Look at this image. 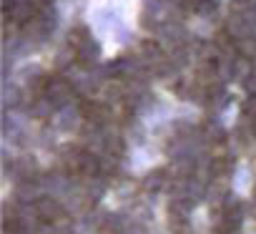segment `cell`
Segmentation results:
<instances>
[{
	"mask_svg": "<svg viewBox=\"0 0 256 234\" xmlns=\"http://www.w3.org/2000/svg\"><path fill=\"white\" fill-rule=\"evenodd\" d=\"M48 101L50 103H60L70 96V83L66 78H50V86H48Z\"/></svg>",
	"mask_w": 256,
	"mask_h": 234,
	"instance_id": "6da1fadb",
	"label": "cell"
},
{
	"mask_svg": "<svg viewBox=\"0 0 256 234\" xmlns=\"http://www.w3.org/2000/svg\"><path fill=\"white\" fill-rule=\"evenodd\" d=\"M36 209H38V219H40V221H48V224L60 216V206H58L53 199H48V196L40 199V201L36 204Z\"/></svg>",
	"mask_w": 256,
	"mask_h": 234,
	"instance_id": "7a4b0ae2",
	"label": "cell"
},
{
	"mask_svg": "<svg viewBox=\"0 0 256 234\" xmlns=\"http://www.w3.org/2000/svg\"><path fill=\"white\" fill-rule=\"evenodd\" d=\"M231 156H218V159H214V164H211V174L214 176H224V174H228V169H231Z\"/></svg>",
	"mask_w": 256,
	"mask_h": 234,
	"instance_id": "3957f363",
	"label": "cell"
},
{
	"mask_svg": "<svg viewBox=\"0 0 256 234\" xmlns=\"http://www.w3.org/2000/svg\"><path fill=\"white\" fill-rule=\"evenodd\" d=\"M164 184H166V174H164V171H154V174H151V176L144 181L146 191H158Z\"/></svg>",
	"mask_w": 256,
	"mask_h": 234,
	"instance_id": "277c9868",
	"label": "cell"
},
{
	"mask_svg": "<svg viewBox=\"0 0 256 234\" xmlns=\"http://www.w3.org/2000/svg\"><path fill=\"white\" fill-rule=\"evenodd\" d=\"M106 151L113 154V156H118V154L123 151V139H120V136H108V139H106Z\"/></svg>",
	"mask_w": 256,
	"mask_h": 234,
	"instance_id": "5b68a950",
	"label": "cell"
},
{
	"mask_svg": "<svg viewBox=\"0 0 256 234\" xmlns=\"http://www.w3.org/2000/svg\"><path fill=\"white\" fill-rule=\"evenodd\" d=\"M141 53H144L146 58H158V56H161V51H158V46H156L154 41H146V43L141 46Z\"/></svg>",
	"mask_w": 256,
	"mask_h": 234,
	"instance_id": "8992f818",
	"label": "cell"
},
{
	"mask_svg": "<svg viewBox=\"0 0 256 234\" xmlns=\"http://www.w3.org/2000/svg\"><path fill=\"white\" fill-rule=\"evenodd\" d=\"M26 3H30L33 8H46V6H48V0H26Z\"/></svg>",
	"mask_w": 256,
	"mask_h": 234,
	"instance_id": "52a82bcc",
	"label": "cell"
},
{
	"mask_svg": "<svg viewBox=\"0 0 256 234\" xmlns=\"http://www.w3.org/2000/svg\"><path fill=\"white\" fill-rule=\"evenodd\" d=\"M251 129H254V134H256V119H251Z\"/></svg>",
	"mask_w": 256,
	"mask_h": 234,
	"instance_id": "ba28073f",
	"label": "cell"
}]
</instances>
